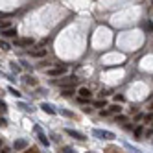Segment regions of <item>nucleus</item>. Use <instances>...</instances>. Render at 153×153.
Here are the masks:
<instances>
[{
	"label": "nucleus",
	"mask_w": 153,
	"mask_h": 153,
	"mask_svg": "<svg viewBox=\"0 0 153 153\" xmlns=\"http://www.w3.org/2000/svg\"><path fill=\"white\" fill-rule=\"evenodd\" d=\"M92 135L98 137V138H105V140H113L114 138V133L105 131V129H92Z\"/></svg>",
	"instance_id": "f257e3e1"
},
{
	"label": "nucleus",
	"mask_w": 153,
	"mask_h": 153,
	"mask_svg": "<svg viewBox=\"0 0 153 153\" xmlns=\"http://www.w3.org/2000/svg\"><path fill=\"white\" fill-rule=\"evenodd\" d=\"M33 45V39L31 37H20V39H15V46H31Z\"/></svg>",
	"instance_id": "f03ea898"
},
{
	"label": "nucleus",
	"mask_w": 153,
	"mask_h": 153,
	"mask_svg": "<svg viewBox=\"0 0 153 153\" xmlns=\"http://www.w3.org/2000/svg\"><path fill=\"white\" fill-rule=\"evenodd\" d=\"M33 131H35V133H37V137H39V140H41V142H42V144H45V146H48V144H50V140L46 138V135H45V133H42V129H41L39 126H35V127H33Z\"/></svg>",
	"instance_id": "7ed1b4c3"
},
{
	"label": "nucleus",
	"mask_w": 153,
	"mask_h": 153,
	"mask_svg": "<svg viewBox=\"0 0 153 153\" xmlns=\"http://www.w3.org/2000/svg\"><path fill=\"white\" fill-rule=\"evenodd\" d=\"M13 148H15L17 151H20V149H26V148H28V140H24V138H19V140H15Z\"/></svg>",
	"instance_id": "20e7f679"
},
{
	"label": "nucleus",
	"mask_w": 153,
	"mask_h": 153,
	"mask_svg": "<svg viewBox=\"0 0 153 153\" xmlns=\"http://www.w3.org/2000/svg\"><path fill=\"white\" fill-rule=\"evenodd\" d=\"M41 109H42L45 113H48V114H56V113H57L56 109H53V105H52V103H46V102L41 103Z\"/></svg>",
	"instance_id": "39448f33"
},
{
	"label": "nucleus",
	"mask_w": 153,
	"mask_h": 153,
	"mask_svg": "<svg viewBox=\"0 0 153 153\" xmlns=\"http://www.w3.org/2000/svg\"><path fill=\"white\" fill-rule=\"evenodd\" d=\"M65 72H67V67H65V65H61V67H57V68L48 70V76H61V74H65Z\"/></svg>",
	"instance_id": "423d86ee"
},
{
	"label": "nucleus",
	"mask_w": 153,
	"mask_h": 153,
	"mask_svg": "<svg viewBox=\"0 0 153 153\" xmlns=\"http://www.w3.org/2000/svg\"><path fill=\"white\" fill-rule=\"evenodd\" d=\"M65 133L70 135V137H74V138H78V140H85V138H87L85 135L79 133V131H74V129H65Z\"/></svg>",
	"instance_id": "0eeeda50"
},
{
	"label": "nucleus",
	"mask_w": 153,
	"mask_h": 153,
	"mask_svg": "<svg viewBox=\"0 0 153 153\" xmlns=\"http://www.w3.org/2000/svg\"><path fill=\"white\" fill-rule=\"evenodd\" d=\"M91 96H92V92L87 89V87H81V89H79V98H81V100H89Z\"/></svg>",
	"instance_id": "6e6552de"
},
{
	"label": "nucleus",
	"mask_w": 153,
	"mask_h": 153,
	"mask_svg": "<svg viewBox=\"0 0 153 153\" xmlns=\"http://www.w3.org/2000/svg\"><path fill=\"white\" fill-rule=\"evenodd\" d=\"M2 35H4V37H13V39H15V37H17V30H15V28H7V30L2 31Z\"/></svg>",
	"instance_id": "1a4fd4ad"
},
{
	"label": "nucleus",
	"mask_w": 153,
	"mask_h": 153,
	"mask_svg": "<svg viewBox=\"0 0 153 153\" xmlns=\"http://www.w3.org/2000/svg\"><path fill=\"white\" fill-rule=\"evenodd\" d=\"M30 56H33V57H42V56H46V50H45V48H41V50H31Z\"/></svg>",
	"instance_id": "9d476101"
},
{
	"label": "nucleus",
	"mask_w": 153,
	"mask_h": 153,
	"mask_svg": "<svg viewBox=\"0 0 153 153\" xmlns=\"http://www.w3.org/2000/svg\"><path fill=\"white\" fill-rule=\"evenodd\" d=\"M24 83H26V85H33V87H35V85H37V79H35V78H30V76H26V78H24Z\"/></svg>",
	"instance_id": "9b49d317"
},
{
	"label": "nucleus",
	"mask_w": 153,
	"mask_h": 153,
	"mask_svg": "<svg viewBox=\"0 0 153 153\" xmlns=\"http://www.w3.org/2000/svg\"><path fill=\"white\" fill-rule=\"evenodd\" d=\"M92 105H94V107H107L105 100H96V102H92Z\"/></svg>",
	"instance_id": "f8f14e48"
},
{
	"label": "nucleus",
	"mask_w": 153,
	"mask_h": 153,
	"mask_svg": "<svg viewBox=\"0 0 153 153\" xmlns=\"http://www.w3.org/2000/svg\"><path fill=\"white\" fill-rule=\"evenodd\" d=\"M142 135H144V127H137L135 129V137L137 138H142Z\"/></svg>",
	"instance_id": "ddd939ff"
},
{
	"label": "nucleus",
	"mask_w": 153,
	"mask_h": 153,
	"mask_svg": "<svg viewBox=\"0 0 153 153\" xmlns=\"http://www.w3.org/2000/svg\"><path fill=\"white\" fill-rule=\"evenodd\" d=\"M0 48H2V50H11V45L6 42V41H0Z\"/></svg>",
	"instance_id": "4468645a"
},
{
	"label": "nucleus",
	"mask_w": 153,
	"mask_h": 153,
	"mask_svg": "<svg viewBox=\"0 0 153 153\" xmlns=\"http://www.w3.org/2000/svg\"><path fill=\"white\" fill-rule=\"evenodd\" d=\"M124 124V122H127V116H124V114H116V124Z\"/></svg>",
	"instance_id": "2eb2a0df"
},
{
	"label": "nucleus",
	"mask_w": 153,
	"mask_h": 153,
	"mask_svg": "<svg viewBox=\"0 0 153 153\" xmlns=\"http://www.w3.org/2000/svg\"><path fill=\"white\" fill-rule=\"evenodd\" d=\"M9 92H11V94H13L15 98H20V92H19V91L15 89V87H9Z\"/></svg>",
	"instance_id": "dca6fc26"
},
{
	"label": "nucleus",
	"mask_w": 153,
	"mask_h": 153,
	"mask_svg": "<svg viewBox=\"0 0 153 153\" xmlns=\"http://www.w3.org/2000/svg\"><path fill=\"white\" fill-rule=\"evenodd\" d=\"M72 94H74V91L70 89V87H67V89L63 91V96H72Z\"/></svg>",
	"instance_id": "f3484780"
},
{
	"label": "nucleus",
	"mask_w": 153,
	"mask_h": 153,
	"mask_svg": "<svg viewBox=\"0 0 153 153\" xmlns=\"http://www.w3.org/2000/svg\"><path fill=\"white\" fill-rule=\"evenodd\" d=\"M6 109H7L6 102H4V100H0V111H6Z\"/></svg>",
	"instance_id": "a211bd4d"
},
{
	"label": "nucleus",
	"mask_w": 153,
	"mask_h": 153,
	"mask_svg": "<svg viewBox=\"0 0 153 153\" xmlns=\"http://www.w3.org/2000/svg\"><path fill=\"white\" fill-rule=\"evenodd\" d=\"M114 100H116V103H118V102H124V100H126V98H124L122 94H118V96H114Z\"/></svg>",
	"instance_id": "6ab92c4d"
},
{
	"label": "nucleus",
	"mask_w": 153,
	"mask_h": 153,
	"mask_svg": "<svg viewBox=\"0 0 153 153\" xmlns=\"http://www.w3.org/2000/svg\"><path fill=\"white\" fill-rule=\"evenodd\" d=\"M61 114H65V116H70V118H74V113H70V111H61Z\"/></svg>",
	"instance_id": "aec40b11"
},
{
	"label": "nucleus",
	"mask_w": 153,
	"mask_h": 153,
	"mask_svg": "<svg viewBox=\"0 0 153 153\" xmlns=\"http://www.w3.org/2000/svg\"><path fill=\"white\" fill-rule=\"evenodd\" d=\"M24 153H39V149H37V148H30V149H26Z\"/></svg>",
	"instance_id": "412c9836"
},
{
	"label": "nucleus",
	"mask_w": 153,
	"mask_h": 153,
	"mask_svg": "<svg viewBox=\"0 0 153 153\" xmlns=\"http://www.w3.org/2000/svg\"><path fill=\"white\" fill-rule=\"evenodd\" d=\"M0 126L6 127V126H7V120H6V118H0Z\"/></svg>",
	"instance_id": "4be33fe9"
},
{
	"label": "nucleus",
	"mask_w": 153,
	"mask_h": 153,
	"mask_svg": "<svg viewBox=\"0 0 153 153\" xmlns=\"http://www.w3.org/2000/svg\"><path fill=\"white\" fill-rule=\"evenodd\" d=\"M0 28H6L7 30L9 28V22H2V20H0Z\"/></svg>",
	"instance_id": "5701e85b"
},
{
	"label": "nucleus",
	"mask_w": 153,
	"mask_h": 153,
	"mask_svg": "<svg viewBox=\"0 0 153 153\" xmlns=\"http://www.w3.org/2000/svg\"><path fill=\"white\" fill-rule=\"evenodd\" d=\"M146 30L151 31V30H153V22H148V24H146Z\"/></svg>",
	"instance_id": "b1692460"
},
{
	"label": "nucleus",
	"mask_w": 153,
	"mask_h": 153,
	"mask_svg": "<svg viewBox=\"0 0 153 153\" xmlns=\"http://www.w3.org/2000/svg\"><path fill=\"white\" fill-rule=\"evenodd\" d=\"M63 153H74L72 148H63Z\"/></svg>",
	"instance_id": "393cba45"
},
{
	"label": "nucleus",
	"mask_w": 153,
	"mask_h": 153,
	"mask_svg": "<svg viewBox=\"0 0 153 153\" xmlns=\"http://www.w3.org/2000/svg\"><path fill=\"white\" fill-rule=\"evenodd\" d=\"M146 120H153V111H151L149 114H146Z\"/></svg>",
	"instance_id": "a878e982"
},
{
	"label": "nucleus",
	"mask_w": 153,
	"mask_h": 153,
	"mask_svg": "<svg viewBox=\"0 0 153 153\" xmlns=\"http://www.w3.org/2000/svg\"><path fill=\"white\" fill-rule=\"evenodd\" d=\"M2 153H7V149H4V151H2Z\"/></svg>",
	"instance_id": "bb28decb"
},
{
	"label": "nucleus",
	"mask_w": 153,
	"mask_h": 153,
	"mask_svg": "<svg viewBox=\"0 0 153 153\" xmlns=\"http://www.w3.org/2000/svg\"><path fill=\"white\" fill-rule=\"evenodd\" d=\"M0 146H2V140H0Z\"/></svg>",
	"instance_id": "cd10ccee"
},
{
	"label": "nucleus",
	"mask_w": 153,
	"mask_h": 153,
	"mask_svg": "<svg viewBox=\"0 0 153 153\" xmlns=\"http://www.w3.org/2000/svg\"><path fill=\"white\" fill-rule=\"evenodd\" d=\"M87 153H91V151H87Z\"/></svg>",
	"instance_id": "c85d7f7f"
}]
</instances>
